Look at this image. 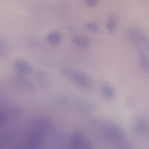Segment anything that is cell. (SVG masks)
I'll return each instance as SVG.
<instances>
[{
  "label": "cell",
  "mask_w": 149,
  "mask_h": 149,
  "mask_svg": "<svg viewBox=\"0 0 149 149\" xmlns=\"http://www.w3.org/2000/svg\"><path fill=\"white\" fill-rule=\"evenodd\" d=\"M133 128L137 134L141 136L143 135L147 130L148 124L146 121L143 118L137 119L134 122Z\"/></svg>",
  "instance_id": "6"
},
{
  "label": "cell",
  "mask_w": 149,
  "mask_h": 149,
  "mask_svg": "<svg viewBox=\"0 0 149 149\" xmlns=\"http://www.w3.org/2000/svg\"><path fill=\"white\" fill-rule=\"evenodd\" d=\"M61 38L60 34L57 32L53 31L49 33L47 37L48 42L52 45H57L60 42Z\"/></svg>",
  "instance_id": "11"
},
{
  "label": "cell",
  "mask_w": 149,
  "mask_h": 149,
  "mask_svg": "<svg viewBox=\"0 0 149 149\" xmlns=\"http://www.w3.org/2000/svg\"><path fill=\"white\" fill-rule=\"evenodd\" d=\"M101 89L102 95L107 100H112L114 98V91L110 85L107 84H104L102 85Z\"/></svg>",
  "instance_id": "9"
},
{
  "label": "cell",
  "mask_w": 149,
  "mask_h": 149,
  "mask_svg": "<svg viewBox=\"0 0 149 149\" xmlns=\"http://www.w3.org/2000/svg\"><path fill=\"white\" fill-rule=\"evenodd\" d=\"M15 69L20 74H24L31 72L33 68L28 62L21 59L16 60L14 62Z\"/></svg>",
  "instance_id": "5"
},
{
  "label": "cell",
  "mask_w": 149,
  "mask_h": 149,
  "mask_svg": "<svg viewBox=\"0 0 149 149\" xmlns=\"http://www.w3.org/2000/svg\"><path fill=\"white\" fill-rule=\"evenodd\" d=\"M91 124L107 144L119 149L131 148L125 133L114 122L108 120L98 119L92 121Z\"/></svg>",
  "instance_id": "1"
},
{
  "label": "cell",
  "mask_w": 149,
  "mask_h": 149,
  "mask_svg": "<svg viewBox=\"0 0 149 149\" xmlns=\"http://www.w3.org/2000/svg\"><path fill=\"white\" fill-rule=\"evenodd\" d=\"M126 35L134 46L143 52H149V38L140 29L134 26L130 27L127 30Z\"/></svg>",
  "instance_id": "3"
},
{
  "label": "cell",
  "mask_w": 149,
  "mask_h": 149,
  "mask_svg": "<svg viewBox=\"0 0 149 149\" xmlns=\"http://www.w3.org/2000/svg\"><path fill=\"white\" fill-rule=\"evenodd\" d=\"M100 0H84L85 5L90 7H93L96 6Z\"/></svg>",
  "instance_id": "13"
},
{
  "label": "cell",
  "mask_w": 149,
  "mask_h": 149,
  "mask_svg": "<svg viewBox=\"0 0 149 149\" xmlns=\"http://www.w3.org/2000/svg\"><path fill=\"white\" fill-rule=\"evenodd\" d=\"M72 41L75 45L82 48H88L90 45L89 39L84 36L78 35L74 36L72 38Z\"/></svg>",
  "instance_id": "8"
},
{
  "label": "cell",
  "mask_w": 149,
  "mask_h": 149,
  "mask_svg": "<svg viewBox=\"0 0 149 149\" xmlns=\"http://www.w3.org/2000/svg\"><path fill=\"white\" fill-rule=\"evenodd\" d=\"M63 72L67 78L83 90L88 92L93 91V88L91 80L84 72L71 68L64 69Z\"/></svg>",
  "instance_id": "2"
},
{
  "label": "cell",
  "mask_w": 149,
  "mask_h": 149,
  "mask_svg": "<svg viewBox=\"0 0 149 149\" xmlns=\"http://www.w3.org/2000/svg\"><path fill=\"white\" fill-rule=\"evenodd\" d=\"M86 28L88 30L95 33H97L100 31L98 26L95 23L92 22L86 23L85 24Z\"/></svg>",
  "instance_id": "12"
},
{
  "label": "cell",
  "mask_w": 149,
  "mask_h": 149,
  "mask_svg": "<svg viewBox=\"0 0 149 149\" xmlns=\"http://www.w3.org/2000/svg\"><path fill=\"white\" fill-rule=\"evenodd\" d=\"M67 147L73 149H89L93 148L91 141L81 133L72 134L68 139Z\"/></svg>",
  "instance_id": "4"
},
{
  "label": "cell",
  "mask_w": 149,
  "mask_h": 149,
  "mask_svg": "<svg viewBox=\"0 0 149 149\" xmlns=\"http://www.w3.org/2000/svg\"><path fill=\"white\" fill-rule=\"evenodd\" d=\"M117 19L114 15H112L109 17L106 22V27L108 31L113 33L116 31L117 25Z\"/></svg>",
  "instance_id": "10"
},
{
  "label": "cell",
  "mask_w": 149,
  "mask_h": 149,
  "mask_svg": "<svg viewBox=\"0 0 149 149\" xmlns=\"http://www.w3.org/2000/svg\"><path fill=\"white\" fill-rule=\"evenodd\" d=\"M138 59L142 70L149 75V57L144 52L141 51L138 54Z\"/></svg>",
  "instance_id": "7"
}]
</instances>
